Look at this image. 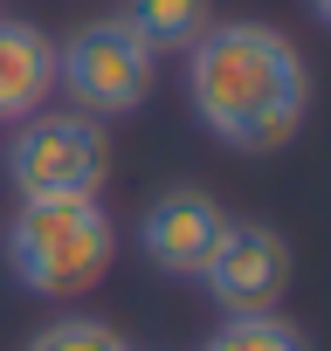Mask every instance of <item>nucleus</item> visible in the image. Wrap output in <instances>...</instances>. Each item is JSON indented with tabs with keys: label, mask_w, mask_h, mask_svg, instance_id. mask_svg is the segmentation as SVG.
<instances>
[{
	"label": "nucleus",
	"mask_w": 331,
	"mask_h": 351,
	"mask_svg": "<svg viewBox=\"0 0 331 351\" xmlns=\"http://www.w3.org/2000/svg\"><path fill=\"white\" fill-rule=\"evenodd\" d=\"M228 234V207L207 186H166L145 214H138V248L159 276H201L207 255Z\"/></svg>",
	"instance_id": "6"
},
{
	"label": "nucleus",
	"mask_w": 331,
	"mask_h": 351,
	"mask_svg": "<svg viewBox=\"0 0 331 351\" xmlns=\"http://www.w3.org/2000/svg\"><path fill=\"white\" fill-rule=\"evenodd\" d=\"M187 104L228 152H283L310 110V69L269 21H214L187 49Z\"/></svg>",
	"instance_id": "1"
},
{
	"label": "nucleus",
	"mask_w": 331,
	"mask_h": 351,
	"mask_svg": "<svg viewBox=\"0 0 331 351\" xmlns=\"http://www.w3.org/2000/svg\"><path fill=\"white\" fill-rule=\"evenodd\" d=\"M28 351H131V344L104 317H56V324H42L28 337Z\"/></svg>",
	"instance_id": "10"
},
{
	"label": "nucleus",
	"mask_w": 331,
	"mask_h": 351,
	"mask_svg": "<svg viewBox=\"0 0 331 351\" xmlns=\"http://www.w3.org/2000/svg\"><path fill=\"white\" fill-rule=\"evenodd\" d=\"M8 180L21 200H97L111 180V138L83 110H35L8 138Z\"/></svg>",
	"instance_id": "3"
},
{
	"label": "nucleus",
	"mask_w": 331,
	"mask_h": 351,
	"mask_svg": "<svg viewBox=\"0 0 331 351\" xmlns=\"http://www.w3.org/2000/svg\"><path fill=\"white\" fill-rule=\"evenodd\" d=\"M117 21H124L152 56H187V49L214 28V8H207V0H124Z\"/></svg>",
	"instance_id": "8"
},
{
	"label": "nucleus",
	"mask_w": 331,
	"mask_h": 351,
	"mask_svg": "<svg viewBox=\"0 0 331 351\" xmlns=\"http://www.w3.org/2000/svg\"><path fill=\"white\" fill-rule=\"evenodd\" d=\"M310 8H317V21H331V0H310Z\"/></svg>",
	"instance_id": "11"
},
{
	"label": "nucleus",
	"mask_w": 331,
	"mask_h": 351,
	"mask_svg": "<svg viewBox=\"0 0 331 351\" xmlns=\"http://www.w3.org/2000/svg\"><path fill=\"white\" fill-rule=\"evenodd\" d=\"M117 255V228L104 200H21L8 221V269L35 296H83L104 282Z\"/></svg>",
	"instance_id": "2"
},
{
	"label": "nucleus",
	"mask_w": 331,
	"mask_h": 351,
	"mask_svg": "<svg viewBox=\"0 0 331 351\" xmlns=\"http://www.w3.org/2000/svg\"><path fill=\"white\" fill-rule=\"evenodd\" d=\"M56 97V42L35 21L0 14V124H21Z\"/></svg>",
	"instance_id": "7"
},
{
	"label": "nucleus",
	"mask_w": 331,
	"mask_h": 351,
	"mask_svg": "<svg viewBox=\"0 0 331 351\" xmlns=\"http://www.w3.org/2000/svg\"><path fill=\"white\" fill-rule=\"evenodd\" d=\"M207 351H310L297 324H283L276 310L262 317H221V330L207 337Z\"/></svg>",
	"instance_id": "9"
},
{
	"label": "nucleus",
	"mask_w": 331,
	"mask_h": 351,
	"mask_svg": "<svg viewBox=\"0 0 331 351\" xmlns=\"http://www.w3.org/2000/svg\"><path fill=\"white\" fill-rule=\"evenodd\" d=\"M290 276H297V255H290V241L269 221H228L221 248L201 269V282L221 303V317H262V310H276L283 289H290Z\"/></svg>",
	"instance_id": "5"
},
{
	"label": "nucleus",
	"mask_w": 331,
	"mask_h": 351,
	"mask_svg": "<svg viewBox=\"0 0 331 351\" xmlns=\"http://www.w3.org/2000/svg\"><path fill=\"white\" fill-rule=\"evenodd\" d=\"M159 83V56L117 21V14H97L83 21L69 42H56V90H69V110L83 117H131Z\"/></svg>",
	"instance_id": "4"
}]
</instances>
